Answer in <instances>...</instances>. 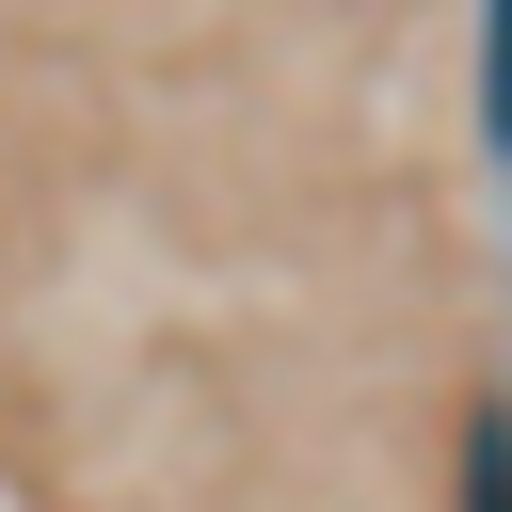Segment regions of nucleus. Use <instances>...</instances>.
<instances>
[{"mask_svg": "<svg viewBox=\"0 0 512 512\" xmlns=\"http://www.w3.org/2000/svg\"><path fill=\"white\" fill-rule=\"evenodd\" d=\"M464 512H512V416L464 432Z\"/></svg>", "mask_w": 512, "mask_h": 512, "instance_id": "obj_2", "label": "nucleus"}, {"mask_svg": "<svg viewBox=\"0 0 512 512\" xmlns=\"http://www.w3.org/2000/svg\"><path fill=\"white\" fill-rule=\"evenodd\" d=\"M480 128H496V160H512V0H480Z\"/></svg>", "mask_w": 512, "mask_h": 512, "instance_id": "obj_1", "label": "nucleus"}]
</instances>
